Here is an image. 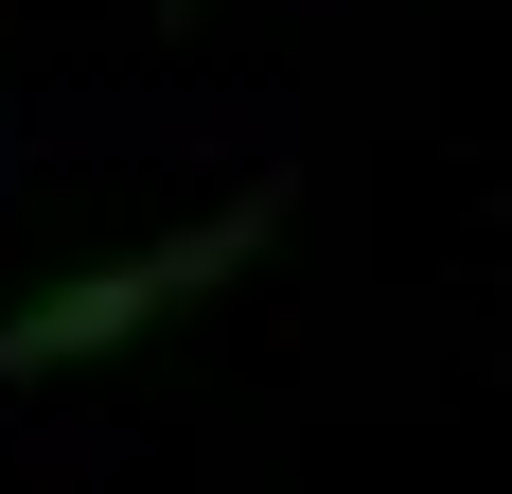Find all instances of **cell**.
Listing matches in <instances>:
<instances>
[{
  "mask_svg": "<svg viewBox=\"0 0 512 494\" xmlns=\"http://www.w3.org/2000/svg\"><path fill=\"white\" fill-rule=\"evenodd\" d=\"M265 230H283V177H248V195L177 212L159 247H106V265H71V283L0 300V389H36V371H89V353H142L159 318H195L212 283H248Z\"/></svg>",
  "mask_w": 512,
  "mask_h": 494,
  "instance_id": "6da1fadb",
  "label": "cell"
}]
</instances>
